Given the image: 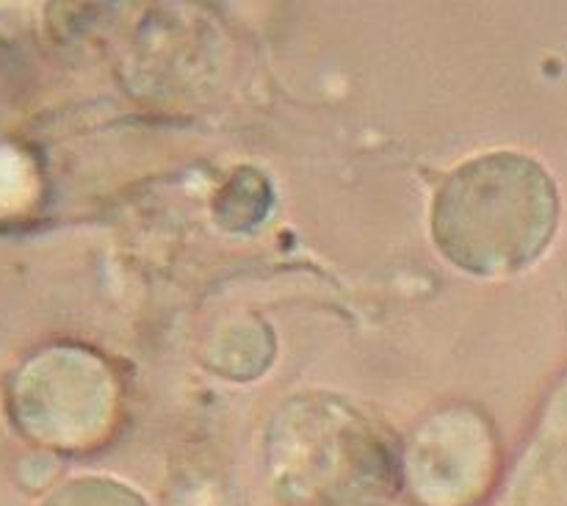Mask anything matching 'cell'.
Here are the masks:
<instances>
[{
	"label": "cell",
	"mask_w": 567,
	"mask_h": 506,
	"mask_svg": "<svg viewBox=\"0 0 567 506\" xmlns=\"http://www.w3.org/2000/svg\"><path fill=\"white\" fill-rule=\"evenodd\" d=\"M557 225V192L529 158L498 153L460 166L435 205V236L457 266L502 275L532 264Z\"/></svg>",
	"instance_id": "6da1fadb"
}]
</instances>
